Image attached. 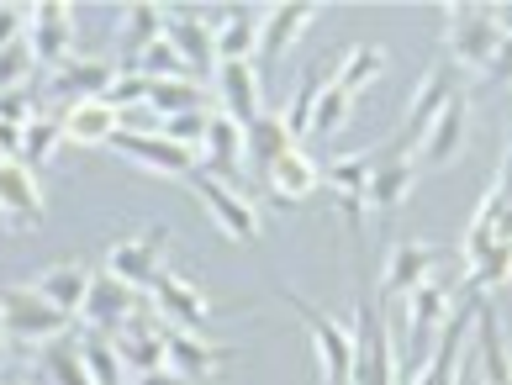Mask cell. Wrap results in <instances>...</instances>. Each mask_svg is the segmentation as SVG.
<instances>
[{"instance_id":"obj_36","label":"cell","mask_w":512,"mask_h":385,"mask_svg":"<svg viewBox=\"0 0 512 385\" xmlns=\"http://www.w3.org/2000/svg\"><path fill=\"white\" fill-rule=\"evenodd\" d=\"M59 143H64V122L59 117H43V111H37V117L22 127V159L16 164H48L53 153H59Z\"/></svg>"},{"instance_id":"obj_26","label":"cell","mask_w":512,"mask_h":385,"mask_svg":"<svg viewBox=\"0 0 512 385\" xmlns=\"http://www.w3.org/2000/svg\"><path fill=\"white\" fill-rule=\"evenodd\" d=\"M264 185H270V196H275L280 206H296V201H307L312 190L322 185V169H317V159H307L301 148H291L286 159H280L270 175H264Z\"/></svg>"},{"instance_id":"obj_13","label":"cell","mask_w":512,"mask_h":385,"mask_svg":"<svg viewBox=\"0 0 512 385\" xmlns=\"http://www.w3.org/2000/svg\"><path fill=\"white\" fill-rule=\"evenodd\" d=\"M27 43H32V59L48 74L64 69L74 59V16H69V6H59V0L32 6L27 11Z\"/></svg>"},{"instance_id":"obj_53","label":"cell","mask_w":512,"mask_h":385,"mask_svg":"<svg viewBox=\"0 0 512 385\" xmlns=\"http://www.w3.org/2000/svg\"><path fill=\"white\" fill-rule=\"evenodd\" d=\"M0 359H6V349H0Z\"/></svg>"},{"instance_id":"obj_29","label":"cell","mask_w":512,"mask_h":385,"mask_svg":"<svg viewBox=\"0 0 512 385\" xmlns=\"http://www.w3.org/2000/svg\"><path fill=\"white\" fill-rule=\"evenodd\" d=\"M59 122H64V138L85 143V148H111V138H117V132H122L117 111H111L106 101H85V106L64 111Z\"/></svg>"},{"instance_id":"obj_27","label":"cell","mask_w":512,"mask_h":385,"mask_svg":"<svg viewBox=\"0 0 512 385\" xmlns=\"http://www.w3.org/2000/svg\"><path fill=\"white\" fill-rule=\"evenodd\" d=\"M439 264V254L423 243H396L391 248V259H386V280H381V291L386 296H412L417 285L428 280V269Z\"/></svg>"},{"instance_id":"obj_4","label":"cell","mask_w":512,"mask_h":385,"mask_svg":"<svg viewBox=\"0 0 512 385\" xmlns=\"http://www.w3.org/2000/svg\"><path fill=\"white\" fill-rule=\"evenodd\" d=\"M280 301L312 327V343H317V364H322V385H349L354 375V327H344L338 317L317 312L312 301H301L296 291H280Z\"/></svg>"},{"instance_id":"obj_48","label":"cell","mask_w":512,"mask_h":385,"mask_svg":"<svg viewBox=\"0 0 512 385\" xmlns=\"http://www.w3.org/2000/svg\"><path fill=\"white\" fill-rule=\"evenodd\" d=\"M486 80H512V27H507V37H502V48L491 53V64L481 69Z\"/></svg>"},{"instance_id":"obj_8","label":"cell","mask_w":512,"mask_h":385,"mask_svg":"<svg viewBox=\"0 0 512 385\" xmlns=\"http://www.w3.org/2000/svg\"><path fill=\"white\" fill-rule=\"evenodd\" d=\"M191 190L201 196V206H206V217L217 222V233L222 238H233V243H259V233H264V222H259V211H254V201H243L233 185H222V180H212L206 169H196L191 175Z\"/></svg>"},{"instance_id":"obj_28","label":"cell","mask_w":512,"mask_h":385,"mask_svg":"<svg viewBox=\"0 0 512 385\" xmlns=\"http://www.w3.org/2000/svg\"><path fill=\"white\" fill-rule=\"evenodd\" d=\"M476 364H481L486 385H512V354L502 343V322L491 306H481V317H476Z\"/></svg>"},{"instance_id":"obj_54","label":"cell","mask_w":512,"mask_h":385,"mask_svg":"<svg viewBox=\"0 0 512 385\" xmlns=\"http://www.w3.org/2000/svg\"><path fill=\"white\" fill-rule=\"evenodd\" d=\"M11 385H22V380H11Z\"/></svg>"},{"instance_id":"obj_34","label":"cell","mask_w":512,"mask_h":385,"mask_svg":"<svg viewBox=\"0 0 512 385\" xmlns=\"http://www.w3.org/2000/svg\"><path fill=\"white\" fill-rule=\"evenodd\" d=\"M37 370H43V385H96L90 370H85V349H80V343H69V338L48 343L43 359H37Z\"/></svg>"},{"instance_id":"obj_50","label":"cell","mask_w":512,"mask_h":385,"mask_svg":"<svg viewBox=\"0 0 512 385\" xmlns=\"http://www.w3.org/2000/svg\"><path fill=\"white\" fill-rule=\"evenodd\" d=\"M132 385H191V380H180L175 370H148V375H132Z\"/></svg>"},{"instance_id":"obj_3","label":"cell","mask_w":512,"mask_h":385,"mask_svg":"<svg viewBox=\"0 0 512 385\" xmlns=\"http://www.w3.org/2000/svg\"><path fill=\"white\" fill-rule=\"evenodd\" d=\"M454 95H465V90H460V69H454V64H433V69L423 74V85L412 90V106H407L402 138L391 143V159H407L412 148H423L428 127L444 117V106L454 101Z\"/></svg>"},{"instance_id":"obj_31","label":"cell","mask_w":512,"mask_h":385,"mask_svg":"<svg viewBox=\"0 0 512 385\" xmlns=\"http://www.w3.org/2000/svg\"><path fill=\"white\" fill-rule=\"evenodd\" d=\"M259 53V16L254 11H227L217 27V64H254Z\"/></svg>"},{"instance_id":"obj_9","label":"cell","mask_w":512,"mask_h":385,"mask_svg":"<svg viewBox=\"0 0 512 385\" xmlns=\"http://www.w3.org/2000/svg\"><path fill=\"white\" fill-rule=\"evenodd\" d=\"M0 306H6V333L16 343H37V349H48V343H59L64 327H69V317L53 312L32 285H11V291L0 296Z\"/></svg>"},{"instance_id":"obj_5","label":"cell","mask_w":512,"mask_h":385,"mask_svg":"<svg viewBox=\"0 0 512 385\" xmlns=\"http://www.w3.org/2000/svg\"><path fill=\"white\" fill-rule=\"evenodd\" d=\"M164 248H169V227L164 222L143 227V233H132V238H122L117 248H111L106 275L117 285H127V291H148V285L164 275Z\"/></svg>"},{"instance_id":"obj_45","label":"cell","mask_w":512,"mask_h":385,"mask_svg":"<svg viewBox=\"0 0 512 385\" xmlns=\"http://www.w3.org/2000/svg\"><path fill=\"white\" fill-rule=\"evenodd\" d=\"M138 74H148V80H169V74H185V69H180V59H175V48L159 37V43L138 59Z\"/></svg>"},{"instance_id":"obj_32","label":"cell","mask_w":512,"mask_h":385,"mask_svg":"<svg viewBox=\"0 0 512 385\" xmlns=\"http://www.w3.org/2000/svg\"><path fill=\"white\" fill-rule=\"evenodd\" d=\"M412 185H417V169H412L407 159H391V153H386V164H375V169H370L365 201H370V206H381L386 217H391V211L412 196Z\"/></svg>"},{"instance_id":"obj_2","label":"cell","mask_w":512,"mask_h":385,"mask_svg":"<svg viewBox=\"0 0 512 385\" xmlns=\"http://www.w3.org/2000/svg\"><path fill=\"white\" fill-rule=\"evenodd\" d=\"M349 385H396V349L386 333V317L370 291H359L354 306V375Z\"/></svg>"},{"instance_id":"obj_38","label":"cell","mask_w":512,"mask_h":385,"mask_svg":"<svg viewBox=\"0 0 512 385\" xmlns=\"http://www.w3.org/2000/svg\"><path fill=\"white\" fill-rule=\"evenodd\" d=\"M507 280H512V243H497L481 264H470V291H476V296L502 291Z\"/></svg>"},{"instance_id":"obj_33","label":"cell","mask_w":512,"mask_h":385,"mask_svg":"<svg viewBox=\"0 0 512 385\" xmlns=\"http://www.w3.org/2000/svg\"><path fill=\"white\" fill-rule=\"evenodd\" d=\"M243 143H249V159H254V175H259V180L270 175V169L296 148V143H291V132H286V122L270 117V111H264V117H259L249 132H243Z\"/></svg>"},{"instance_id":"obj_1","label":"cell","mask_w":512,"mask_h":385,"mask_svg":"<svg viewBox=\"0 0 512 385\" xmlns=\"http://www.w3.org/2000/svg\"><path fill=\"white\" fill-rule=\"evenodd\" d=\"M507 22L491 6H449L444 11V43L454 69H486L491 53L502 48Z\"/></svg>"},{"instance_id":"obj_25","label":"cell","mask_w":512,"mask_h":385,"mask_svg":"<svg viewBox=\"0 0 512 385\" xmlns=\"http://www.w3.org/2000/svg\"><path fill=\"white\" fill-rule=\"evenodd\" d=\"M333 69H338V59H322V64H312L307 74H301V85L291 90L286 111H280V122H286V132H291V143H296V148H301V138H307V132H312V111H317V95L328 90Z\"/></svg>"},{"instance_id":"obj_42","label":"cell","mask_w":512,"mask_h":385,"mask_svg":"<svg viewBox=\"0 0 512 385\" xmlns=\"http://www.w3.org/2000/svg\"><path fill=\"white\" fill-rule=\"evenodd\" d=\"M148 90H154V80H148V74H122L117 69V85H111V95H106V106L111 111H132V106H148Z\"/></svg>"},{"instance_id":"obj_14","label":"cell","mask_w":512,"mask_h":385,"mask_svg":"<svg viewBox=\"0 0 512 385\" xmlns=\"http://www.w3.org/2000/svg\"><path fill=\"white\" fill-rule=\"evenodd\" d=\"M148 296H154L164 322H175V333H196V327H206V317H212V301L201 296V285H191L169 264H164V275L148 285Z\"/></svg>"},{"instance_id":"obj_51","label":"cell","mask_w":512,"mask_h":385,"mask_svg":"<svg viewBox=\"0 0 512 385\" xmlns=\"http://www.w3.org/2000/svg\"><path fill=\"white\" fill-rule=\"evenodd\" d=\"M497 243H512V206L502 211V222H497Z\"/></svg>"},{"instance_id":"obj_46","label":"cell","mask_w":512,"mask_h":385,"mask_svg":"<svg viewBox=\"0 0 512 385\" xmlns=\"http://www.w3.org/2000/svg\"><path fill=\"white\" fill-rule=\"evenodd\" d=\"M27 11L32 6H0V53L27 37Z\"/></svg>"},{"instance_id":"obj_41","label":"cell","mask_w":512,"mask_h":385,"mask_svg":"<svg viewBox=\"0 0 512 385\" xmlns=\"http://www.w3.org/2000/svg\"><path fill=\"white\" fill-rule=\"evenodd\" d=\"M37 69L32 59V43L22 37V43H11L6 53H0V90H27V74Z\"/></svg>"},{"instance_id":"obj_43","label":"cell","mask_w":512,"mask_h":385,"mask_svg":"<svg viewBox=\"0 0 512 385\" xmlns=\"http://www.w3.org/2000/svg\"><path fill=\"white\" fill-rule=\"evenodd\" d=\"M206 117H212V111H185V117H164L159 122V132L169 143H180V148H201V138H206Z\"/></svg>"},{"instance_id":"obj_35","label":"cell","mask_w":512,"mask_h":385,"mask_svg":"<svg viewBox=\"0 0 512 385\" xmlns=\"http://www.w3.org/2000/svg\"><path fill=\"white\" fill-rule=\"evenodd\" d=\"M386 74V53L375 48V43H359V48H349L344 59H338V90L344 95H359V90H370L375 80Z\"/></svg>"},{"instance_id":"obj_44","label":"cell","mask_w":512,"mask_h":385,"mask_svg":"<svg viewBox=\"0 0 512 385\" xmlns=\"http://www.w3.org/2000/svg\"><path fill=\"white\" fill-rule=\"evenodd\" d=\"M32 117H37V95L32 90H0V122L27 127Z\"/></svg>"},{"instance_id":"obj_20","label":"cell","mask_w":512,"mask_h":385,"mask_svg":"<svg viewBox=\"0 0 512 385\" xmlns=\"http://www.w3.org/2000/svg\"><path fill=\"white\" fill-rule=\"evenodd\" d=\"M222 364H233V349H217L201 333H164V370H175L180 380H206L217 375Z\"/></svg>"},{"instance_id":"obj_39","label":"cell","mask_w":512,"mask_h":385,"mask_svg":"<svg viewBox=\"0 0 512 385\" xmlns=\"http://www.w3.org/2000/svg\"><path fill=\"white\" fill-rule=\"evenodd\" d=\"M349 111H354V95H344L328 80V90L317 95V111H312V132H317V138H333V132L349 122Z\"/></svg>"},{"instance_id":"obj_19","label":"cell","mask_w":512,"mask_h":385,"mask_svg":"<svg viewBox=\"0 0 512 385\" xmlns=\"http://www.w3.org/2000/svg\"><path fill=\"white\" fill-rule=\"evenodd\" d=\"M132 306H138V291H127V285H117L111 275H96V285H90V296H85L80 322L96 338H117L122 327L132 322Z\"/></svg>"},{"instance_id":"obj_16","label":"cell","mask_w":512,"mask_h":385,"mask_svg":"<svg viewBox=\"0 0 512 385\" xmlns=\"http://www.w3.org/2000/svg\"><path fill=\"white\" fill-rule=\"evenodd\" d=\"M217 95H222V117H233L243 132L264 117V80L254 64H217Z\"/></svg>"},{"instance_id":"obj_24","label":"cell","mask_w":512,"mask_h":385,"mask_svg":"<svg viewBox=\"0 0 512 385\" xmlns=\"http://www.w3.org/2000/svg\"><path fill=\"white\" fill-rule=\"evenodd\" d=\"M164 37V11L159 6H127L122 11V32H117V69L132 74L138 59Z\"/></svg>"},{"instance_id":"obj_22","label":"cell","mask_w":512,"mask_h":385,"mask_svg":"<svg viewBox=\"0 0 512 385\" xmlns=\"http://www.w3.org/2000/svg\"><path fill=\"white\" fill-rule=\"evenodd\" d=\"M111 349H117L122 370L132 375H148V370H164V333L154 317H132L117 338H111Z\"/></svg>"},{"instance_id":"obj_52","label":"cell","mask_w":512,"mask_h":385,"mask_svg":"<svg viewBox=\"0 0 512 385\" xmlns=\"http://www.w3.org/2000/svg\"><path fill=\"white\" fill-rule=\"evenodd\" d=\"M0 333H6V306H0Z\"/></svg>"},{"instance_id":"obj_40","label":"cell","mask_w":512,"mask_h":385,"mask_svg":"<svg viewBox=\"0 0 512 385\" xmlns=\"http://www.w3.org/2000/svg\"><path fill=\"white\" fill-rule=\"evenodd\" d=\"M80 349H85L90 380L96 385H122V359H117V349H111V338H90V343H80Z\"/></svg>"},{"instance_id":"obj_18","label":"cell","mask_w":512,"mask_h":385,"mask_svg":"<svg viewBox=\"0 0 512 385\" xmlns=\"http://www.w3.org/2000/svg\"><path fill=\"white\" fill-rule=\"evenodd\" d=\"M312 22H317V6H291V0H286V6H270V11H264V16H259V69L270 74L280 59H286V48H291Z\"/></svg>"},{"instance_id":"obj_7","label":"cell","mask_w":512,"mask_h":385,"mask_svg":"<svg viewBox=\"0 0 512 385\" xmlns=\"http://www.w3.org/2000/svg\"><path fill=\"white\" fill-rule=\"evenodd\" d=\"M449 312H454V301H449V285L444 280H423L407 296V359H412V370H423V364H428V354H433V343H439Z\"/></svg>"},{"instance_id":"obj_17","label":"cell","mask_w":512,"mask_h":385,"mask_svg":"<svg viewBox=\"0 0 512 385\" xmlns=\"http://www.w3.org/2000/svg\"><path fill=\"white\" fill-rule=\"evenodd\" d=\"M243 159H249V143H243V127L233 117H206V138H201V169L222 185H233L243 175Z\"/></svg>"},{"instance_id":"obj_12","label":"cell","mask_w":512,"mask_h":385,"mask_svg":"<svg viewBox=\"0 0 512 385\" xmlns=\"http://www.w3.org/2000/svg\"><path fill=\"white\" fill-rule=\"evenodd\" d=\"M111 148H117L122 159H132V164L154 169V175H169V180H191L196 169H201L196 153L180 148V143H169L164 132H117Z\"/></svg>"},{"instance_id":"obj_11","label":"cell","mask_w":512,"mask_h":385,"mask_svg":"<svg viewBox=\"0 0 512 385\" xmlns=\"http://www.w3.org/2000/svg\"><path fill=\"white\" fill-rule=\"evenodd\" d=\"M164 43L175 48L180 69L206 85V74L217 69V27L201 22L196 11H175V16H164Z\"/></svg>"},{"instance_id":"obj_37","label":"cell","mask_w":512,"mask_h":385,"mask_svg":"<svg viewBox=\"0 0 512 385\" xmlns=\"http://www.w3.org/2000/svg\"><path fill=\"white\" fill-rule=\"evenodd\" d=\"M370 169H375V153H344L322 169V180L333 185V196H359L365 201V185H370Z\"/></svg>"},{"instance_id":"obj_21","label":"cell","mask_w":512,"mask_h":385,"mask_svg":"<svg viewBox=\"0 0 512 385\" xmlns=\"http://www.w3.org/2000/svg\"><path fill=\"white\" fill-rule=\"evenodd\" d=\"M90 285H96V275H90L85 264H53V269H43V275L32 280V291L43 296L59 317H80Z\"/></svg>"},{"instance_id":"obj_6","label":"cell","mask_w":512,"mask_h":385,"mask_svg":"<svg viewBox=\"0 0 512 385\" xmlns=\"http://www.w3.org/2000/svg\"><path fill=\"white\" fill-rule=\"evenodd\" d=\"M481 306H486V296H476V291H470L460 306H454L449 322H444V333H439V343H433V354H428V364L417 370V380H412V385H460L465 338H470V327H476Z\"/></svg>"},{"instance_id":"obj_30","label":"cell","mask_w":512,"mask_h":385,"mask_svg":"<svg viewBox=\"0 0 512 385\" xmlns=\"http://www.w3.org/2000/svg\"><path fill=\"white\" fill-rule=\"evenodd\" d=\"M148 106L159 111V117H185V111H212V90L191 74H169V80H154L148 90Z\"/></svg>"},{"instance_id":"obj_10","label":"cell","mask_w":512,"mask_h":385,"mask_svg":"<svg viewBox=\"0 0 512 385\" xmlns=\"http://www.w3.org/2000/svg\"><path fill=\"white\" fill-rule=\"evenodd\" d=\"M111 85H117V64L106 59H69L64 69L48 74V101L59 106V117L85 101H106Z\"/></svg>"},{"instance_id":"obj_49","label":"cell","mask_w":512,"mask_h":385,"mask_svg":"<svg viewBox=\"0 0 512 385\" xmlns=\"http://www.w3.org/2000/svg\"><path fill=\"white\" fill-rule=\"evenodd\" d=\"M0 159H22V127L0 122Z\"/></svg>"},{"instance_id":"obj_23","label":"cell","mask_w":512,"mask_h":385,"mask_svg":"<svg viewBox=\"0 0 512 385\" xmlns=\"http://www.w3.org/2000/svg\"><path fill=\"white\" fill-rule=\"evenodd\" d=\"M465 132H470V101L465 95H454V101L444 106V117L428 127V138H423V159L433 164V169H449L454 159H460V148H465Z\"/></svg>"},{"instance_id":"obj_15","label":"cell","mask_w":512,"mask_h":385,"mask_svg":"<svg viewBox=\"0 0 512 385\" xmlns=\"http://www.w3.org/2000/svg\"><path fill=\"white\" fill-rule=\"evenodd\" d=\"M0 217L11 227H43V217H48L43 185H37V175L16 159H0Z\"/></svg>"},{"instance_id":"obj_47","label":"cell","mask_w":512,"mask_h":385,"mask_svg":"<svg viewBox=\"0 0 512 385\" xmlns=\"http://www.w3.org/2000/svg\"><path fill=\"white\" fill-rule=\"evenodd\" d=\"M491 196L502 201V211L512 206V127H507V148H502V169H497V185H491Z\"/></svg>"}]
</instances>
